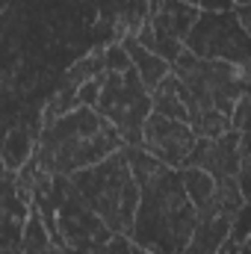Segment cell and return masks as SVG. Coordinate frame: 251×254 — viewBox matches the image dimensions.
<instances>
[{
	"instance_id": "8",
	"label": "cell",
	"mask_w": 251,
	"mask_h": 254,
	"mask_svg": "<svg viewBox=\"0 0 251 254\" xmlns=\"http://www.w3.org/2000/svg\"><path fill=\"white\" fill-rule=\"evenodd\" d=\"M198 12H201V9L189 6L184 0H160V3L151 9L148 24H151L154 30H160V33H166V36H172V39H178V42L184 45V36L189 33V27L195 24Z\"/></svg>"
},
{
	"instance_id": "4",
	"label": "cell",
	"mask_w": 251,
	"mask_h": 254,
	"mask_svg": "<svg viewBox=\"0 0 251 254\" xmlns=\"http://www.w3.org/2000/svg\"><path fill=\"white\" fill-rule=\"evenodd\" d=\"M172 74L178 80L187 116L195 110H219L231 119L237 101L249 95V65L201 60L189 51H181V57L172 63Z\"/></svg>"
},
{
	"instance_id": "11",
	"label": "cell",
	"mask_w": 251,
	"mask_h": 254,
	"mask_svg": "<svg viewBox=\"0 0 251 254\" xmlns=\"http://www.w3.org/2000/svg\"><path fill=\"white\" fill-rule=\"evenodd\" d=\"M145 51H151V54H157L160 60H166V63L172 65L178 57H181V51H184V45L178 42V39H172V36H166V33H160V30H154L148 21H142L139 24V30L136 33H130Z\"/></svg>"
},
{
	"instance_id": "1",
	"label": "cell",
	"mask_w": 251,
	"mask_h": 254,
	"mask_svg": "<svg viewBox=\"0 0 251 254\" xmlns=\"http://www.w3.org/2000/svg\"><path fill=\"white\" fill-rule=\"evenodd\" d=\"M192 228L195 207L181 187L178 169L163 166L139 187V207L127 237L151 254H184Z\"/></svg>"
},
{
	"instance_id": "13",
	"label": "cell",
	"mask_w": 251,
	"mask_h": 254,
	"mask_svg": "<svg viewBox=\"0 0 251 254\" xmlns=\"http://www.w3.org/2000/svg\"><path fill=\"white\" fill-rule=\"evenodd\" d=\"M27 249H30L33 254L48 249V240H45V231H42L39 222H30V228H27Z\"/></svg>"
},
{
	"instance_id": "7",
	"label": "cell",
	"mask_w": 251,
	"mask_h": 254,
	"mask_svg": "<svg viewBox=\"0 0 251 254\" xmlns=\"http://www.w3.org/2000/svg\"><path fill=\"white\" fill-rule=\"evenodd\" d=\"M192 145H195V133L189 130L187 122L163 119L157 113H148V119L142 122L139 148H145L166 169H181L187 154L192 151Z\"/></svg>"
},
{
	"instance_id": "5",
	"label": "cell",
	"mask_w": 251,
	"mask_h": 254,
	"mask_svg": "<svg viewBox=\"0 0 251 254\" xmlns=\"http://www.w3.org/2000/svg\"><path fill=\"white\" fill-rule=\"evenodd\" d=\"M98 80H101V89H98V101L92 110L119 130L125 145H139L142 122L151 113V92L142 86L133 68L104 71Z\"/></svg>"
},
{
	"instance_id": "10",
	"label": "cell",
	"mask_w": 251,
	"mask_h": 254,
	"mask_svg": "<svg viewBox=\"0 0 251 254\" xmlns=\"http://www.w3.org/2000/svg\"><path fill=\"white\" fill-rule=\"evenodd\" d=\"M151 113H157V116H163V119L187 122V107H184V101H181L175 74L163 77V80L151 89Z\"/></svg>"
},
{
	"instance_id": "2",
	"label": "cell",
	"mask_w": 251,
	"mask_h": 254,
	"mask_svg": "<svg viewBox=\"0 0 251 254\" xmlns=\"http://www.w3.org/2000/svg\"><path fill=\"white\" fill-rule=\"evenodd\" d=\"M122 145L125 142L119 130L104 116H98L92 107H74L45 127L39 145V166L48 175H74L101 163Z\"/></svg>"
},
{
	"instance_id": "3",
	"label": "cell",
	"mask_w": 251,
	"mask_h": 254,
	"mask_svg": "<svg viewBox=\"0 0 251 254\" xmlns=\"http://www.w3.org/2000/svg\"><path fill=\"white\" fill-rule=\"evenodd\" d=\"M71 178V187L77 198L113 231V234H130L136 207H139V184L133 181L127 169L125 151H113L101 163L80 169Z\"/></svg>"
},
{
	"instance_id": "6",
	"label": "cell",
	"mask_w": 251,
	"mask_h": 254,
	"mask_svg": "<svg viewBox=\"0 0 251 254\" xmlns=\"http://www.w3.org/2000/svg\"><path fill=\"white\" fill-rule=\"evenodd\" d=\"M184 51L201 60H222L231 65H249V30L228 12H198L195 24L184 36Z\"/></svg>"
},
{
	"instance_id": "12",
	"label": "cell",
	"mask_w": 251,
	"mask_h": 254,
	"mask_svg": "<svg viewBox=\"0 0 251 254\" xmlns=\"http://www.w3.org/2000/svg\"><path fill=\"white\" fill-rule=\"evenodd\" d=\"M178 178H181V187H184V192H187V198L192 201L195 210H201V207L213 198L216 181H213L207 172L192 169V166H184V169H178Z\"/></svg>"
},
{
	"instance_id": "9",
	"label": "cell",
	"mask_w": 251,
	"mask_h": 254,
	"mask_svg": "<svg viewBox=\"0 0 251 254\" xmlns=\"http://www.w3.org/2000/svg\"><path fill=\"white\" fill-rule=\"evenodd\" d=\"M122 51L127 54V63L130 68L136 71V77L142 80V86L151 92L163 77H169L172 74V65L166 63V60H160L157 54H151V51H145L133 36H125V42H122Z\"/></svg>"
}]
</instances>
